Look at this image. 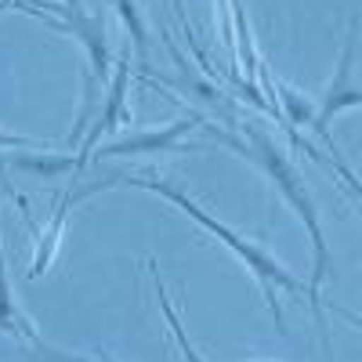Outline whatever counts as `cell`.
<instances>
[{"label": "cell", "mask_w": 362, "mask_h": 362, "mask_svg": "<svg viewBox=\"0 0 362 362\" xmlns=\"http://www.w3.org/2000/svg\"><path fill=\"white\" fill-rule=\"evenodd\" d=\"M54 141H40V138H22V134H8L0 131V153L4 148H37V153H51Z\"/></svg>", "instance_id": "11"}, {"label": "cell", "mask_w": 362, "mask_h": 362, "mask_svg": "<svg viewBox=\"0 0 362 362\" xmlns=\"http://www.w3.org/2000/svg\"><path fill=\"white\" fill-rule=\"evenodd\" d=\"M58 4H66V8H83V0H58Z\"/></svg>", "instance_id": "13"}, {"label": "cell", "mask_w": 362, "mask_h": 362, "mask_svg": "<svg viewBox=\"0 0 362 362\" xmlns=\"http://www.w3.org/2000/svg\"><path fill=\"white\" fill-rule=\"evenodd\" d=\"M199 127L210 131V138L221 141L225 148H232L235 156L250 160L254 167L264 170V177L272 181V189L283 196V203L293 210L305 225L308 239H312V276L305 279V297H308V308L319 322V334H322V344L329 348V329H326V305H322V286L334 276V257H329V247H326V232H322V214H319V203L312 196V189L305 185L300 170L293 167V160L286 156V148L272 138L264 127L257 124H243V134H232V131H218V124L203 119Z\"/></svg>", "instance_id": "1"}, {"label": "cell", "mask_w": 362, "mask_h": 362, "mask_svg": "<svg viewBox=\"0 0 362 362\" xmlns=\"http://www.w3.org/2000/svg\"><path fill=\"white\" fill-rule=\"evenodd\" d=\"M148 272H153V290H156V300H160V312H163V319H167V326H170V334H174V341H177L181 355H185V362H206V358L199 355V348L192 344V337L185 334V326H181L177 308L170 305V293H167V286H163V279H160L156 261H148Z\"/></svg>", "instance_id": "9"}, {"label": "cell", "mask_w": 362, "mask_h": 362, "mask_svg": "<svg viewBox=\"0 0 362 362\" xmlns=\"http://www.w3.org/2000/svg\"><path fill=\"white\" fill-rule=\"evenodd\" d=\"M127 87H131V51H124L112 62V73L102 87V105L90 119V127L83 134V141L76 145V156H73V174H83L87 163H90V153L98 148V141L105 134H112L119 124H134L131 116V105H127Z\"/></svg>", "instance_id": "6"}, {"label": "cell", "mask_w": 362, "mask_h": 362, "mask_svg": "<svg viewBox=\"0 0 362 362\" xmlns=\"http://www.w3.org/2000/svg\"><path fill=\"white\" fill-rule=\"evenodd\" d=\"M203 124L199 112H185L177 116L174 124L156 127V131H131L124 138H116L102 148L90 153V160H131V156H156V153H177L181 141H185L196 127Z\"/></svg>", "instance_id": "7"}, {"label": "cell", "mask_w": 362, "mask_h": 362, "mask_svg": "<svg viewBox=\"0 0 362 362\" xmlns=\"http://www.w3.org/2000/svg\"><path fill=\"white\" fill-rule=\"evenodd\" d=\"M0 334L11 341H25L33 348H47V341L40 337L37 322L29 319L15 297V286L8 279V254H4V235H0Z\"/></svg>", "instance_id": "8"}, {"label": "cell", "mask_w": 362, "mask_h": 362, "mask_svg": "<svg viewBox=\"0 0 362 362\" xmlns=\"http://www.w3.org/2000/svg\"><path fill=\"white\" fill-rule=\"evenodd\" d=\"M11 8L40 18L51 29L69 33L83 47V69L95 76L98 83L109 80L112 73V47H109V22L102 11H83V8H66L58 0H11Z\"/></svg>", "instance_id": "3"}, {"label": "cell", "mask_w": 362, "mask_h": 362, "mask_svg": "<svg viewBox=\"0 0 362 362\" xmlns=\"http://www.w3.org/2000/svg\"><path fill=\"white\" fill-rule=\"evenodd\" d=\"M355 58H358V18L351 15L348 22V33H344V47H341V58H337V69H334V80H329L322 102L315 105V124H312V134L334 153V160H341L334 138H329V119L344 109H358L362 105V87L355 80Z\"/></svg>", "instance_id": "5"}, {"label": "cell", "mask_w": 362, "mask_h": 362, "mask_svg": "<svg viewBox=\"0 0 362 362\" xmlns=\"http://www.w3.org/2000/svg\"><path fill=\"white\" fill-rule=\"evenodd\" d=\"M112 8H116V15L124 18V25H127L138 62H141V66H148V29H145V22H141V8H138V0H112Z\"/></svg>", "instance_id": "10"}, {"label": "cell", "mask_w": 362, "mask_h": 362, "mask_svg": "<svg viewBox=\"0 0 362 362\" xmlns=\"http://www.w3.org/2000/svg\"><path fill=\"white\" fill-rule=\"evenodd\" d=\"M124 181V170H112V174H105V177H90V181H80V174H73V181L58 192V199H54V210H51V221L44 225V228H37V221H33V214H29V206L22 203V214H25V221H29V228H33V261H29V279H40L44 272L54 264V257H58V250H62V235H66V221H69V210L76 206V203H83L87 196H95V192H105V189H112V185H119Z\"/></svg>", "instance_id": "4"}, {"label": "cell", "mask_w": 362, "mask_h": 362, "mask_svg": "<svg viewBox=\"0 0 362 362\" xmlns=\"http://www.w3.org/2000/svg\"><path fill=\"white\" fill-rule=\"evenodd\" d=\"M40 362H112L109 355H98V358H87V355H69V351H54L51 344L47 348H40Z\"/></svg>", "instance_id": "12"}, {"label": "cell", "mask_w": 362, "mask_h": 362, "mask_svg": "<svg viewBox=\"0 0 362 362\" xmlns=\"http://www.w3.org/2000/svg\"><path fill=\"white\" fill-rule=\"evenodd\" d=\"M119 185H134V189H145V192H153V196L167 199V203H170V206H177L185 218H192L206 235H214L218 243H225V247L235 254V261H239V264H243V268L250 272V276H254V283H257V290H261V297H264V305H268L272 319H276V329L286 337L283 293L305 297V279H297L293 272H290L279 257H272L261 243H254V239H247V235H239L235 228H228L225 221H218L206 206H199L185 189H181L177 181L160 177V174H124V181H119Z\"/></svg>", "instance_id": "2"}]
</instances>
